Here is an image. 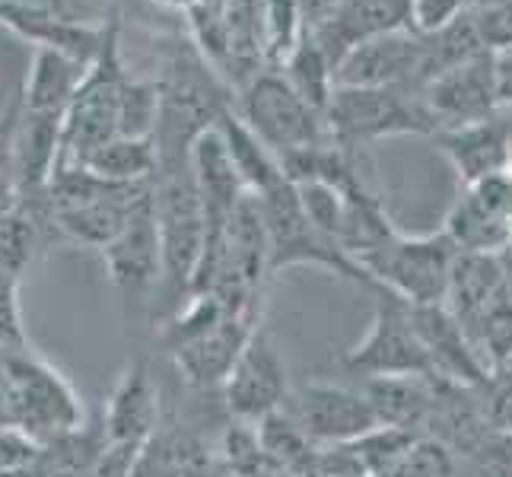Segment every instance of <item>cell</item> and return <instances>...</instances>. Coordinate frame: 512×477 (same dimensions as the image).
Listing matches in <instances>:
<instances>
[{"mask_svg": "<svg viewBox=\"0 0 512 477\" xmlns=\"http://www.w3.org/2000/svg\"><path fill=\"white\" fill-rule=\"evenodd\" d=\"M471 344L493 376L512 369V296L509 293L484 315V322L474 331Z\"/></svg>", "mask_w": 512, "mask_h": 477, "instance_id": "obj_31", "label": "cell"}, {"mask_svg": "<svg viewBox=\"0 0 512 477\" xmlns=\"http://www.w3.org/2000/svg\"><path fill=\"white\" fill-rule=\"evenodd\" d=\"M105 261V274L125 303H147L153 290L163 284V242L153 214V188L134 207L125 229L99 252Z\"/></svg>", "mask_w": 512, "mask_h": 477, "instance_id": "obj_11", "label": "cell"}, {"mask_svg": "<svg viewBox=\"0 0 512 477\" xmlns=\"http://www.w3.org/2000/svg\"><path fill=\"white\" fill-rule=\"evenodd\" d=\"M344 366L366 379L379 376H436L430 353L414 328L411 306L388 290H376L373 325L366 338L347 350Z\"/></svg>", "mask_w": 512, "mask_h": 477, "instance_id": "obj_7", "label": "cell"}, {"mask_svg": "<svg viewBox=\"0 0 512 477\" xmlns=\"http://www.w3.org/2000/svg\"><path fill=\"white\" fill-rule=\"evenodd\" d=\"M4 360H7V353L0 350V385H4Z\"/></svg>", "mask_w": 512, "mask_h": 477, "instance_id": "obj_39", "label": "cell"}, {"mask_svg": "<svg viewBox=\"0 0 512 477\" xmlns=\"http://www.w3.org/2000/svg\"><path fill=\"white\" fill-rule=\"evenodd\" d=\"M277 70L287 77V83L312 105V109L328 115V105H331L334 90H338V80H334V67H331L328 55L309 32H306V39L299 42V48Z\"/></svg>", "mask_w": 512, "mask_h": 477, "instance_id": "obj_27", "label": "cell"}, {"mask_svg": "<svg viewBox=\"0 0 512 477\" xmlns=\"http://www.w3.org/2000/svg\"><path fill=\"white\" fill-rule=\"evenodd\" d=\"M163 423L160 382L147 357L131 360L115 379L102 408V427L112 446L144 449Z\"/></svg>", "mask_w": 512, "mask_h": 477, "instance_id": "obj_15", "label": "cell"}, {"mask_svg": "<svg viewBox=\"0 0 512 477\" xmlns=\"http://www.w3.org/2000/svg\"><path fill=\"white\" fill-rule=\"evenodd\" d=\"M86 423L83 398L58 366L32 347L10 350L0 385V427L20 430L32 443H51Z\"/></svg>", "mask_w": 512, "mask_h": 477, "instance_id": "obj_1", "label": "cell"}, {"mask_svg": "<svg viewBox=\"0 0 512 477\" xmlns=\"http://www.w3.org/2000/svg\"><path fill=\"white\" fill-rule=\"evenodd\" d=\"M236 112L277 159L331 144L328 118L299 96L280 70L268 67L239 90Z\"/></svg>", "mask_w": 512, "mask_h": 477, "instance_id": "obj_5", "label": "cell"}, {"mask_svg": "<svg viewBox=\"0 0 512 477\" xmlns=\"http://www.w3.org/2000/svg\"><path fill=\"white\" fill-rule=\"evenodd\" d=\"M0 26H7L35 48H51L83 64H93L105 23H96L74 0H0Z\"/></svg>", "mask_w": 512, "mask_h": 477, "instance_id": "obj_8", "label": "cell"}, {"mask_svg": "<svg viewBox=\"0 0 512 477\" xmlns=\"http://www.w3.org/2000/svg\"><path fill=\"white\" fill-rule=\"evenodd\" d=\"M338 86H404L423 93L427 86V58L423 35L414 29L385 32L347 51L334 74Z\"/></svg>", "mask_w": 512, "mask_h": 477, "instance_id": "obj_13", "label": "cell"}, {"mask_svg": "<svg viewBox=\"0 0 512 477\" xmlns=\"http://www.w3.org/2000/svg\"><path fill=\"white\" fill-rule=\"evenodd\" d=\"M255 198L261 204L264 229H268L271 274L296 268V264H312V268H325L344 280H353V284L373 290V280H369V274L360 264L309 220L303 201H299V191L290 179H280L268 191L255 194Z\"/></svg>", "mask_w": 512, "mask_h": 477, "instance_id": "obj_4", "label": "cell"}, {"mask_svg": "<svg viewBox=\"0 0 512 477\" xmlns=\"http://www.w3.org/2000/svg\"><path fill=\"white\" fill-rule=\"evenodd\" d=\"M284 411L309 433L315 446H341L379 427L363 392L331 382H306L290 392Z\"/></svg>", "mask_w": 512, "mask_h": 477, "instance_id": "obj_12", "label": "cell"}, {"mask_svg": "<svg viewBox=\"0 0 512 477\" xmlns=\"http://www.w3.org/2000/svg\"><path fill=\"white\" fill-rule=\"evenodd\" d=\"M90 64L51 48H35L32 67L23 83V102L32 112H58L64 115L70 99L80 90Z\"/></svg>", "mask_w": 512, "mask_h": 477, "instance_id": "obj_23", "label": "cell"}, {"mask_svg": "<svg viewBox=\"0 0 512 477\" xmlns=\"http://www.w3.org/2000/svg\"><path fill=\"white\" fill-rule=\"evenodd\" d=\"M465 462L471 477H512V433L497 427Z\"/></svg>", "mask_w": 512, "mask_h": 477, "instance_id": "obj_34", "label": "cell"}, {"mask_svg": "<svg viewBox=\"0 0 512 477\" xmlns=\"http://www.w3.org/2000/svg\"><path fill=\"white\" fill-rule=\"evenodd\" d=\"M258 439L264 452H268L274 471H284L293 477H315L319 474V452L322 446H315L309 433L287 411H274L264 420L255 423Z\"/></svg>", "mask_w": 512, "mask_h": 477, "instance_id": "obj_25", "label": "cell"}, {"mask_svg": "<svg viewBox=\"0 0 512 477\" xmlns=\"http://www.w3.org/2000/svg\"><path fill=\"white\" fill-rule=\"evenodd\" d=\"M48 233L29 207L16 204L10 214L0 217V274L23 284L35 255L45 245Z\"/></svg>", "mask_w": 512, "mask_h": 477, "instance_id": "obj_28", "label": "cell"}, {"mask_svg": "<svg viewBox=\"0 0 512 477\" xmlns=\"http://www.w3.org/2000/svg\"><path fill=\"white\" fill-rule=\"evenodd\" d=\"M379 477H458V455L433 436H417Z\"/></svg>", "mask_w": 512, "mask_h": 477, "instance_id": "obj_32", "label": "cell"}, {"mask_svg": "<svg viewBox=\"0 0 512 477\" xmlns=\"http://www.w3.org/2000/svg\"><path fill=\"white\" fill-rule=\"evenodd\" d=\"M261 325L258 312H236L229 309L223 322H217L201 338H194L182 347H175L169 357L175 360L179 376L191 385L210 392V388H223V382L233 373L242 347L249 344L255 328Z\"/></svg>", "mask_w": 512, "mask_h": 477, "instance_id": "obj_16", "label": "cell"}, {"mask_svg": "<svg viewBox=\"0 0 512 477\" xmlns=\"http://www.w3.org/2000/svg\"><path fill=\"white\" fill-rule=\"evenodd\" d=\"M423 99H427V109L436 121V131L462 128L471 121L497 115L503 109L497 90V55L484 51V55L439 74L427 83Z\"/></svg>", "mask_w": 512, "mask_h": 477, "instance_id": "obj_14", "label": "cell"}, {"mask_svg": "<svg viewBox=\"0 0 512 477\" xmlns=\"http://www.w3.org/2000/svg\"><path fill=\"white\" fill-rule=\"evenodd\" d=\"M93 175L115 185H140L153 182L160 153H156L153 137H112L83 163Z\"/></svg>", "mask_w": 512, "mask_h": 477, "instance_id": "obj_26", "label": "cell"}, {"mask_svg": "<svg viewBox=\"0 0 512 477\" xmlns=\"http://www.w3.org/2000/svg\"><path fill=\"white\" fill-rule=\"evenodd\" d=\"M468 10V0H411V29L420 35L439 32Z\"/></svg>", "mask_w": 512, "mask_h": 477, "instance_id": "obj_36", "label": "cell"}, {"mask_svg": "<svg viewBox=\"0 0 512 477\" xmlns=\"http://www.w3.org/2000/svg\"><path fill=\"white\" fill-rule=\"evenodd\" d=\"M160 121V80L128 77L121 99V134L118 137H153Z\"/></svg>", "mask_w": 512, "mask_h": 477, "instance_id": "obj_33", "label": "cell"}, {"mask_svg": "<svg viewBox=\"0 0 512 477\" xmlns=\"http://www.w3.org/2000/svg\"><path fill=\"white\" fill-rule=\"evenodd\" d=\"M325 118L331 137L347 150L376 144L382 137L436 134L427 99L404 86H338Z\"/></svg>", "mask_w": 512, "mask_h": 477, "instance_id": "obj_3", "label": "cell"}, {"mask_svg": "<svg viewBox=\"0 0 512 477\" xmlns=\"http://www.w3.org/2000/svg\"><path fill=\"white\" fill-rule=\"evenodd\" d=\"M443 233L458 252H506L512 242V169L462 185L446 214Z\"/></svg>", "mask_w": 512, "mask_h": 477, "instance_id": "obj_9", "label": "cell"}, {"mask_svg": "<svg viewBox=\"0 0 512 477\" xmlns=\"http://www.w3.org/2000/svg\"><path fill=\"white\" fill-rule=\"evenodd\" d=\"M433 144L452 163L458 182L474 185L487 175L512 169V112L500 109L471 125L443 128L433 134Z\"/></svg>", "mask_w": 512, "mask_h": 477, "instance_id": "obj_17", "label": "cell"}, {"mask_svg": "<svg viewBox=\"0 0 512 477\" xmlns=\"http://www.w3.org/2000/svg\"><path fill=\"white\" fill-rule=\"evenodd\" d=\"M131 70L121 58V20H105V39L96 61L86 70L80 90L64 112V137L58 166H83L102 144L121 134V99Z\"/></svg>", "mask_w": 512, "mask_h": 477, "instance_id": "obj_2", "label": "cell"}, {"mask_svg": "<svg viewBox=\"0 0 512 477\" xmlns=\"http://www.w3.org/2000/svg\"><path fill=\"white\" fill-rule=\"evenodd\" d=\"M500 261H503V274H506V290L512 296V249L500 252Z\"/></svg>", "mask_w": 512, "mask_h": 477, "instance_id": "obj_38", "label": "cell"}, {"mask_svg": "<svg viewBox=\"0 0 512 477\" xmlns=\"http://www.w3.org/2000/svg\"><path fill=\"white\" fill-rule=\"evenodd\" d=\"M414 328L420 334L423 347L430 353L433 373L439 379L449 382H462L471 388H487L493 373L484 366L478 357V350L471 347L468 334L462 325L455 322V315L446 309V303H433V306H411Z\"/></svg>", "mask_w": 512, "mask_h": 477, "instance_id": "obj_19", "label": "cell"}, {"mask_svg": "<svg viewBox=\"0 0 512 477\" xmlns=\"http://www.w3.org/2000/svg\"><path fill=\"white\" fill-rule=\"evenodd\" d=\"M509 249H512V242H509Z\"/></svg>", "mask_w": 512, "mask_h": 477, "instance_id": "obj_42", "label": "cell"}, {"mask_svg": "<svg viewBox=\"0 0 512 477\" xmlns=\"http://www.w3.org/2000/svg\"><path fill=\"white\" fill-rule=\"evenodd\" d=\"M20 280L0 274V350H23L29 347L26 325H23V306H20Z\"/></svg>", "mask_w": 512, "mask_h": 477, "instance_id": "obj_35", "label": "cell"}, {"mask_svg": "<svg viewBox=\"0 0 512 477\" xmlns=\"http://www.w3.org/2000/svg\"><path fill=\"white\" fill-rule=\"evenodd\" d=\"M137 462H140V449L109 443V449L102 452L96 468L86 477H137Z\"/></svg>", "mask_w": 512, "mask_h": 477, "instance_id": "obj_37", "label": "cell"}, {"mask_svg": "<svg viewBox=\"0 0 512 477\" xmlns=\"http://www.w3.org/2000/svg\"><path fill=\"white\" fill-rule=\"evenodd\" d=\"M458 249L439 229L427 236L395 233L376 252L360 258V268L373 280V290H388L408 306L446 303L452 264Z\"/></svg>", "mask_w": 512, "mask_h": 477, "instance_id": "obj_6", "label": "cell"}, {"mask_svg": "<svg viewBox=\"0 0 512 477\" xmlns=\"http://www.w3.org/2000/svg\"><path fill=\"white\" fill-rule=\"evenodd\" d=\"M398 29H411V0H338V7L319 26H312L309 35L338 74V64L350 48Z\"/></svg>", "mask_w": 512, "mask_h": 477, "instance_id": "obj_18", "label": "cell"}, {"mask_svg": "<svg viewBox=\"0 0 512 477\" xmlns=\"http://www.w3.org/2000/svg\"><path fill=\"white\" fill-rule=\"evenodd\" d=\"M471 4H487V0H468V7H471Z\"/></svg>", "mask_w": 512, "mask_h": 477, "instance_id": "obj_41", "label": "cell"}, {"mask_svg": "<svg viewBox=\"0 0 512 477\" xmlns=\"http://www.w3.org/2000/svg\"><path fill=\"white\" fill-rule=\"evenodd\" d=\"M220 468L223 477H271L274 465L264 452L258 427L245 420H229L220 439Z\"/></svg>", "mask_w": 512, "mask_h": 477, "instance_id": "obj_29", "label": "cell"}, {"mask_svg": "<svg viewBox=\"0 0 512 477\" xmlns=\"http://www.w3.org/2000/svg\"><path fill=\"white\" fill-rule=\"evenodd\" d=\"M363 395L373 408L379 427H392L404 433H427L436 376H379L366 379Z\"/></svg>", "mask_w": 512, "mask_h": 477, "instance_id": "obj_22", "label": "cell"}, {"mask_svg": "<svg viewBox=\"0 0 512 477\" xmlns=\"http://www.w3.org/2000/svg\"><path fill=\"white\" fill-rule=\"evenodd\" d=\"M271 477H293V474H284V471H274Z\"/></svg>", "mask_w": 512, "mask_h": 477, "instance_id": "obj_40", "label": "cell"}, {"mask_svg": "<svg viewBox=\"0 0 512 477\" xmlns=\"http://www.w3.org/2000/svg\"><path fill=\"white\" fill-rule=\"evenodd\" d=\"M217 131L223 134L226 147H229V156H233V163L242 175L245 188H249L252 194H261L268 191L271 185H277L280 179H287L284 166H280V159L261 144L258 134L245 125L242 115L233 109H226L217 121Z\"/></svg>", "mask_w": 512, "mask_h": 477, "instance_id": "obj_24", "label": "cell"}, {"mask_svg": "<svg viewBox=\"0 0 512 477\" xmlns=\"http://www.w3.org/2000/svg\"><path fill=\"white\" fill-rule=\"evenodd\" d=\"M61 137L64 115L32 112L23 105L20 131H16V185H20V201L39 198L48 188L61 159Z\"/></svg>", "mask_w": 512, "mask_h": 477, "instance_id": "obj_21", "label": "cell"}, {"mask_svg": "<svg viewBox=\"0 0 512 477\" xmlns=\"http://www.w3.org/2000/svg\"><path fill=\"white\" fill-rule=\"evenodd\" d=\"M506 274L500 255L484 252H458L452 264L449 290H446V309L455 315V322L462 325L468 341L474 331L481 328L484 315L506 296ZM474 347V344H471Z\"/></svg>", "mask_w": 512, "mask_h": 477, "instance_id": "obj_20", "label": "cell"}, {"mask_svg": "<svg viewBox=\"0 0 512 477\" xmlns=\"http://www.w3.org/2000/svg\"><path fill=\"white\" fill-rule=\"evenodd\" d=\"M23 83L0 99V217L20 204V185H16V131L23 118Z\"/></svg>", "mask_w": 512, "mask_h": 477, "instance_id": "obj_30", "label": "cell"}, {"mask_svg": "<svg viewBox=\"0 0 512 477\" xmlns=\"http://www.w3.org/2000/svg\"><path fill=\"white\" fill-rule=\"evenodd\" d=\"M220 392L233 420L258 423L274 411H284L293 388L287 379V366L277 353V344L261 325L255 328L249 344L242 347L233 373H229Z\"/></svg>", "mask_w": 512, "mask_h": 477, "instance_id": "obj_10", "label": "cell"}]
</instances>
